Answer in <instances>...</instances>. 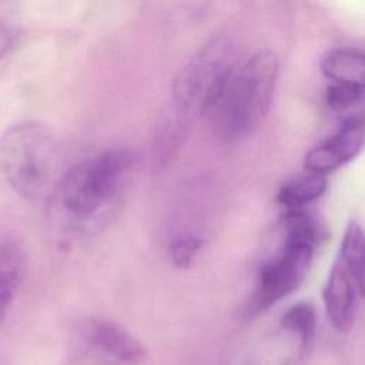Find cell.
I'll use <instances>...</instances> for the list:
<instances>
[{"label": "cell", "mask_w": 365, "mask_h": 365, "mask_svg": "<svg viewBox=\"0 0 365 365\" xmlns=\"http://www.w3.org/2000/svg\"><path fill=\"white\" fill-rule=\"evenodd\" d=\"M133 161L130 151L110 148L61 174L53 195L64 217L86 227L104 222L123 197Z\"/></svg>", "instance_id": "obj_1"}, {"label": "cell", "mask_w": 365, "mask_h": 365, "mask_svg": "<svg viewBox=\"0 0 365 365\" xmlns=\"http://www.w3.org/2000/svg\"><path fill=\"white\" fill-rule=\"evenodd\" d=\"M278 73L279 61L271 50H258L235 66L210 113L222 140H241L261 124L271 107Z\"/></svg>", "instance_id": "obj_2"}, {"label": "cell", "mask_w": 365, "mask_h": 365, "mask_svg": "<svg viewBox=\"0 0 365 365\" xmlns=\"http://www.w3.org/2000/svg\"><path fill=\"white\" fill-rule=\"evenodd\" d=\"M282 244L262 262L251 309L261 312L294 292L305 279L315 248L325 238V228L309 212L288 210L281 220Z\"/></svg>", "instance_id": "obj_3"}, {"label": "cell", "mask_w": 365, "mask_h": 365, "mask_svg": "<svg viewBox=\"0 0 365 365\" xmlns=\"http://www.w3.org/2000/svg\"><path fill=\"white\" fill-rule=\"evenodd\" d=\"M0 168L20 197L38 201L53 195L61 177L53 134L36 121L11 125L0 138Z\"/></svg>", "instance_id": "obj_4"}, {"label": "cell", "mask_w": 365, "mask_h": 365, "mask_svg": "<svg viewBox=\"0 0 365 365\" xmlns=\"http://www.w3.org/2000/svg\"><path fill=\"white\" fill-rule=\"evenodd\" d=\"M235 66L234 44L227 37L208 41L174 81L173 97L180 113L190 118L210 114Z\"/></svg>", "instance_id": "obj_5"}, {"label": "cell", "mask_w": 365, "mask_h": 365, "mask_svg": "<svg viewBox=\"0 0 365 365\" xmlns=\"http://www.w3.org/2000/svg\"><path fill=\"white\" fill-rule=\"evenodd\" d=\"M87 349L108 365H135L145 356L140 341L123 325L104 318H88L80 327Z\"/></svg>", "instance_id": "obj_6"}, {"label": "cell", "mask_w": 365, "mask_h": 365, "mask_svg": "<svg viewBox=\"0 0 365 365\" xmlns=\"http://www.w3.org/2000/svg\"><path fill=\"white\" fill-rule=\"evenodd\" d=\"M364 145V120L361 114L346 115L339 130L309 150L304 167L312 174L325 175L354 160Z\"/></svg>", "instance_id": "obj_7"}, {"label": "cell", "mask_w": 365, "mask_h": 365, "mask_svg": "<svg viewBox=\"0 0 365 365\" xmlns=\"http://www.w3.org/2000/svg\"><path fill=\"white\" fill-rule=\"evenodd\" d=\"M324 305L329 322L338 332L354 325L359 301L364 297V279L358 278L338 257L324 287Z\"/></svg>", "instance_id": "obj_8"}, {"label": "cell", "mask_w": 365, "mask_h": 365, "mask_svg": "<svg viewBox=\"0 0 365 365\" xmlns=\"http://www.w3.org/2000/svg\"><path fill=\"white\" fill-rule=\"evenodd\" d=\"M26 255L20 244L6 238L0 241V319L10 307L23 279Z\"/></svg>", "instance_id": "obj_9"}, {"label": "cell", "mask_w": 365, "mask_h": 365, "mask_svg": "<svg viewBox=\"0 0 365 365\" xmlns=\"http://www.w3.org/2000/svg\"><path fill=\"white\" fill-rule=\"evenodd\" d=\"M321 71L332 83L364 86V54L356 48H334L322 57Z\"/></svg>", "instance_id": "obj_10"}, {"label": "cell", "mask_w": 365, "mask_h": 365, "mask_svg": "<svg viewBox=\"0 0 365 365\" xmlns=\"http://www.w3.org/2000/svg\"><path fill=\"white\" fill-rule=\"evenodd\" d=\"M325 190V175L309 173L284 184L277 194V201L287 210H298L319 198Z\"/></svg>", "instance_id": "obj_11"}, {"label": "cell", "mask_w": 365, "mask_h": 365, "mask_svg": "<svg viewBox=\"0 0 365 365\" xmlns=\"http://www.w3.org/2000/svg\"><path fill=\"white\" fill-rule=\"evenodd\" d=\"M279 325L282 329L298 338L299 355H304L312 345L317 331L315 309L308 302H297L289 307L281 317Z\"/></svg>", "instance_id": "obj_12"}, {"label": "cell", "mask_w": 365, "mask_h": 365, "mask_svg": "<svg viewBox=\"0 0 365 365\" xmlns=\"http://www.w3.org/2000/svg\"><path fill=\"white\" fill-rule=\"evenodd\" d=\"M338 258L358 277L364 279V234L356 221H351L344 232Z\"/></svg>", "instance_id": "obj_13"}, {"label": "cell", "mask_w": 365, "mask_h": 365, "mask_svg": "<svg viewBox=\"0 0 365 365\" xmlns=\"http://www.w3.org/2000/svg\"><path fill=\"white\" fill-rule=\"evenodd\" d=\"M364 100V86L356 84H342L332 83L327 88L325 101L328 107L338 113L344 114L351 111L355 106H359Z\"/></svg>", "instance_id": "obj_14"}, {"label": "cell", "mask_w": 365, "mask_h": 365, "mask_svg": "<svg viewBox=\"0 0 365 365\" xmlns=\"http://www.w3.org/2000/svg\"><path fill=\"white\" fill-rule=\"evenodd\" d=\"M202 244V237L194 234H184L175 238L170 245V255L173 264L178 268L190 267L197 258Z\"/></svg>", "instance_id": "obj_15"}, {"label": "cell", "mask_w": 365, "mask_h": 365, "mask_svg": "<svg viewBox=\"0 0 365 365\" xmlns=\"http://www.w3.org/2000/svg\"><path fill=\"white\" fill-rule=\"evenodd\" d=\"M16 38V29L0 17V58L7 53Z\"/></svg>", "instance_id": "obj_16"}]
</instances>
